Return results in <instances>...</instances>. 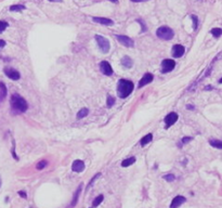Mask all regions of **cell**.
Here are the masks:
<instances>
[{"instance_id": "obj_1", "label": "cell", "mask_w": 222, "mask_h": 208, "mask_svg": "<svg viewBox=\"0 0 222 208\" xmlns=\"http://www.w3.org/2000/svg\"><path fill=\"white\" fill-rule=\"evenodd\" d=\"M133 89H134V85H133V82L131 80L120 79L117 84V95L119 98L125 99L127 98L129 95H131Z\"/></svg>"}, {"instance_id": "obj_2", "label": "cell", "mask_w": 222, "mask_h": 208, "mask_svg": "<svg viewBox=\"0 0 222 208\" xmlns=\"http://www.w3.org/2000/svg\"><path fill=\"white\" fill-rule=\"evenodd\" d=\"M10 104L12 107L13 111H15L16 113H24L28 108V104L26 102L24 98H22L20 95H12L11 100H10Z\"/></svg>"}, {"instance_id": "obj_3", "label": "cell", "mask_w": 222, "mask_h": 208, "mask_svg": "<svg viewBox=\"0 0 222 208\" xmlns=\"http://www.w3.org/2000/svg\"><path fill=\"white\" fill-rule=\"evenodd\" d=\"M156 35H157V37L163 39V40H171L173 36H175V33L168 26H160L157 29Z\"/></svg>"}, {"instance_id": "obj_4", "label": "cell", "mask_w": 222, "mask_h": 208, "mask_svg": "<svg viewBox=\"0 0 222 208\" xmlns=\"http://www.w3.org/2000/svg\"><path fill=\"white\" fill-rule=\"evenodd\" d=\"M95 41L98 44L100 50L103 52V53H107L110 51V48H111V44H110V41L106 39L103 36H100V35H96L95 36Z\"/></svg>"}, {"instance_id": "obj_5", "label": "cell", "mask_w": 222, "mask_h": 208, "mask_svg": "<svg viewBox=\"0 0 222 208\" xmlns=\"http://www.w3.org/2000/svg\"><path fill=\"white\" fill-rule=\"evenodd\" d=\"M176 62L171 59H165L162 62V73L167 74V73L171 72L172 69L175 68Z\"/></svg>"}, {"instance_id": "obj_6", "label": "cell", "mask_w": 222, "mask_h": 208, "mask_svg": "<svg viewBox=\"0 0 222 208\" xmlns=\"http://www.w3.org/2000/svg\"><path fill=\"white\" fill-rule=\"evenodd\" d=\"M116 39L119 41V44H121L123 46H125V47L131 48V47H133V46H134V41H133L130 37H128V36H124V35H117V36H116Z\"/></svg>"}, {"instance_id": "obj_7", "label": "cell", "mask_w": 222, "mask_h": 208, "mask_svg": "<svg viewBox=\"0 0 222 208\" xmlns=\"http://www.w3.org/2000/svg\"><path fill=\"white\" fill-rule=\"evenodd\" d=\"M178 118H179V116H178V114L175 113V112H172V113H169L167 116L165 117V124H166V129H168L169 127H171L172 125H175L176 121L178 120Z\"/></svg>"}, {"instance_id": "obj_8", "label": "cell", "mask_w": 222, "mask_h": 208, "mask_svg": "<svg viewBox=\"0 0 222 208\" xmlns=\"http://www.w3.org/2000/svg\"><path fill=\"white\" fill-rule=\"evenodd\" d=\"M4 74H6L10 79H12V80H19L20 77H21L20 73L17 72L16 69L12 68V67H6V68H4Z\"/></svg>"}, {"instance_id": "obj_9", "label": "cell", "mask_w": 222, "mask_h": 208, "mask_svg": "<svg viewBox=\"0 0 222 208\" xmlns=\"http://www.w3.org/2000/svg\"><path fill=\"white\" fill-rule=\"evenodd\" d=\"M100 69H101L102 74H104L106 76H111L113 74V68L107 61H102L100 63Z\"/></svg>"}, {"instance_id": "obj_10", "label": "cell", "mask_w": 222, "mask_h": 208, "mask_svg": "<svg viewBox=\"0 0 222 208\" xmlns=\"http://www.w3.org/2000/svg\"><path fill=\"white\" fill-rule=\"evenodd\" d=\"M153 79H154V76H153L151 73H146L145 75L141 78V80H140L138 88H142V87H144V86L151 84V82L153 81Z\"/></svg>"}, {"instance_id": "obj_11", "label": "cell", "mask_w": 222, "mask_h": 208, "mask_svg": "<svg viewBox=\"0 0 222 208\" xmlns=\"http://www.w3.org/2000/svg\"><path fill=\"white\" fill-rule=\"evenodd\" d=\"M186 202V199L184 196H181V195H178L176 196L175 199H172L171 204H170V208H179L182 204Z\"/></svg>"}, {"instance_id": "obj_12", "label": "cell", "mask_w": 222, "mask_h": 208, "mask_svg": "<svg viewBox=\"0 0 222 208\" xmlns=\"http://www.w3.org/2000/svg\"><path fill=\"white\" fill-rule=\"evenodd\" d=\"M85 163H83V161H80V159H76V161H74L73 165H72V169H73V171H75V172H83V170H85Z\"/></svg>"}, {"instance_id": "obj_13", "label": "cell", "mask_w": 222, "mask_h": 208, "mask_svg": "<svg viewBox=\"0 0 222 208\" xmlns=\"http://www.w3.org/2000/svg\"><path fill=\"white\" fill-rule=\"evenodd\" d=\"M184 51H185V49H184L183 46L175 44L172 47V55H173V57H181L184 54Z\"/></svg>"}, {"instance_id": "obj_14", "label": "cell", "mask_w": 222, "mask_h": 208, "mask_svg": "<svg viewBox=\"0 0 222 208\" xmlns=\"http://www.w3.org/2000/svg\"><path fill=\"white\" fill-rule=\"evenodd\" d=\"M92 21L95 23H99V24H102V25H106V26H112L114 24V22H113L111 19H107V17H98V16H94V17H92Z\"/></svg>"}, {"instance_id": "obj_15", "label": "cell", "mask_w": 222, "mask_h": 208, "mask_svg": "<svg viewBox=\"0 0 222 208\" xmlns=\"http://www.w3.org/2000/svg\"><path fill=\"white\" fill-rule=\"evenodd\" d=\"M81 188H83V185L80 184V185L78 186L77 191L75 192V194H74V197H73V201H72V204H70V207H74V206L77 204V202H78V197H79V194H80V192H81Z\"/></svg>"}, {"instance_id": "obj_16", "label": "cell", "mask_w": 222, "mask_h": 208, "mask_svg": "<svg viewBox=\"0 0 222 208\" xmlns=\"http://www.w3.org/2000/svg\"><path fill=\"white\" fill-rule=\"evenodd\" d=\"M136 163V157H129V158H126L124 161H121V167H129L131 165H133Z\"/></svg>"}, {"instance_id": "obj_17", "label": "cell", "mask_w": 222, "mask_h": 208, "mask_svg": "<svg viewBox=\"0 0 222 208\" xmlns=\"http://www.w3.org/2000/svg\"><path fill=\"white\" fill-rule=\"evenodd\" d=\"M121 64H123L125 67L130 68V67H132V65H133V61L131 60L129 57H124L123 59H121Z\"/></svg>"}, {"instance_id": "obj_18", "label": "cell", "mask_w": 222, "mask_h": 208, "mask_svg": "<svg viewBox=\"0 0 222 208\" xmlns=\"http://www.w3.org/2000/svg\"><path fill=\"white\" fill-rule=\"evenodd\" d=\"M153 140V135L152 133H149V135H146L145 137H143L142 139H141V141H140V143H141V146H145L146 144H149V142Z\"/></svg>"}, {"instance_id": "obj_19", "label": "cell", "mask_w": 222, "mask_h": 208, "mask_svg": "<svg viewBox=\"0 0 222 208\" xmlns=\"http://www.w3.org/2000/svg\"><path fill=\"white\" fill-rule=\"evenodd\" d=\"M209 144L211 145V146H213V148H219V150H221V148H222V141H221V140L211 139V140H209Z\"/></svg>"}, {"instance_id": "obj_20", "label": "cell", "mask_w": 222, "mask_h": 208, "mask_svg": "<svg viewBox=\"0 0 222 208\" xmlns=\"http://www.w3.org/2000/svg\"><path fill=\"white\" fill-rule=\"evenodd\" d=\"M23 10H25V6H23V4H14V6L10 7V11H12V12H20Z\"/></svg>"}, {"instance_id": "obj_21", "label": "cell", "mask_w": 222, "mask_h": 208, "mask_svg": "<svg viewBox=\"0 0 222 208\" xmlns=\"http://www.w3.org/2000/svg\"><path fill=\"white\" fill-rule=\"evenodd\" d=\"M103 199H104V196L102 195V194H101V195H98L94 199H93V202H92V206H93V207H98V206L100 205L102 202H103Z\"/></svg>"}, {"instance_id": "obj_22", "label": "cell", "mask_w": 222, "mask_h": 208, "mask_svg": "<svg viewBox=\"0 0 222 208\" xmlns=\"http://www.w3.org/2000/svg\"><path fill=\"white\" fill-rule=\"evenodd\" d=\"M88 114H89V110L83 107V108H81V110L77 113V118H78V119H81V118H83V117H86Z\"/></svg>"}, {"instance_id": "obj_23", "label": "cell", "mask_w": 222, "mask_h": 208, "mask_svg": "<svg viewBox=\"0 0 222 208\" xmlns=\"http://www.w3.org/2000/svg\"><path fill=\"white\" fill-rule=\"evenodd\" d=\"M210 33H211V35H213V37L219 38L222 35V28H220V27H215V28H213L210 31Z\"/></svg>"}, {"instance_id": "obj_24", "label": "cell", "mask_w": 222, "mask_h": 208, "mask_svg": "<svg viewBox=\"0 0 222 208\" xmlns=\"http://www.w3.org/2000/svg\"><path fill=\"white\" fill-rule=\"evenodd\" d=\"M7 95V89L3 82H0V98L3 99Z\"/></svg>"}, {"instance_id": "obj_25", "label": "cell", "mask_w": 222, "mask_h": 208, "mask_svg": "<svg viewBox=\"0 0 222 208\" xmlns=\"http://www.w3.org/2000/svg\"><path fill=\"white\" fill-rule=\"evenodd\" d=\"M191 19H192V21H193V29L194 31H196L197 29V26H198V19H197L196 15H191Z\"/></svg>"}, {"instance_id": "obj_26", "label": "cell", "mask_w": 222, "mask_h": 208, "mask_svg": "<svg viewBox=\"0 0 222 208\" xmlns=\"http://www.w3.org/2000/svg\"><path fill=\"white\" fill-rule=\"evenodd\" d=\"M48 165V161H39L38 164H37V166H36V168L38 169V170H41V169H44L46 166Z\"/></svg>"}, {"instance_id": "obj_27", "label": "cell", "mask_w": 222, "mask_h": 208, "mask_svg": "<svg viewBox=\"0 0 222 208\" xmlns=\"http://www.w3.org/2000/svg\"><path fill=\"white\" fill-rule=\"evenodd\" d=\"M106 104H107L108 107L113 106L115 104V98L114 97H112V95H108L107 97V101H106Z\"/></svg>"}, {"instance_id": "obj_28", "label": "cell", "mask_w": 222, "mask_h": 208, "mask_svg": "<svg viewBox=\"0 0 222 208\" xmlns=\"http://www.w3.org/2000/svg\"><path fill=\"white\" fill-rule=\"evenodd\" d=\"M164 179L168 182H172V181H175L176 177L173 175H166V176H164Z\"/></svg>"}, {"instance_id": "obj_29", "label": "cell", "mask_w": 222, "mask_h": 208, "mask_svg": "<svg viewBox=\"0 0 222 208\" xmlns=\"http://www.w3.org/2000/svg\"><path fill=\"white\" fill-rule=\"evenodd\" d=\"M8 27V23L4 21H0V33H2Z\"/></svg>"}, {"instance_id": "obj_30", "label": "cell", "mask_w": 222, "mask_h": 208, "mask_svg": "<svg viewBox=\"0 0 222 208\" xmlns=\"http://www.w3.org/2000/svg\"><path fill=\"white\" fill-rule=\"evenodd\" d=\"M100 176H101V173L99 172V173H96V175H95V176L93 177V178H92L91 180H90V182H89V184H88V189H89V188H90V186L92 185V184H93V183H94V181H95V180H96V179H98V178H99V177H100Z\"/></svg>"}, {"instance_id": "obj_31", "label": "cell", "mask_w": 222, "mask_h": 208, "mask_svg": "<svg viewBox=\"0 0 222 208\" xmlns=\"http://www.w3.org/2000/svg\"><path fill=\"white\" fill-rule=\"evenodd\" d=\"M191 140H193V138H191V137H185V138L182 139V143L185 144V143H187V142H190Z\"/></svg>"}, {"instance_id": "obj_32", "label": "cell", "mask_w": 222, "mask_h": 208, "mask_svg": "<svg viewBox=\"0 0 222 208\" xmlns=\"http://www.w3.org/2000/svg\"><path fill=\"white\" fill-rule=\"evenodd\" d=\"M19 195L21 196V197H24V199H26V197H27V195H26V193H25V192H23V191H20V192H19Z\"/></svg>"}, {"instance_id": "obj_33", "label": "cell", "mask_w": 222, "mask_h": 208, "mask_svg": "<svg viewBox=\"0 0 222 208\" xmlns=\"http://www.w3.org/2000/svg\"><path fill=\"white\" fill-rule=\"evenodd\" d=\"M4 46H6V41L0 39V50H1L2 48H4Z\"/></svg>"}, {"instance_id": "obj_34", "label": "cell", "mask_w": 222, "mask_h": 208, "mask_svg": "<svg viewBox=\"0 0 222 208\" xmlns=\"http://www.w3.org/2000/svg\"><path fill=\"white\" fill-rule=\"evenodd\" d=\"M138 22H139L140 24L142 25V32H144V31H146V27H145V26H144V24H143V22H142V21H141V20H138Z\"/></svg>"}, {"instance_id": "obj_35", "label": "cell", "mask_w": 222, "mask_h": 208, "mask_svg": "<svg viewBox=\"0 0 222 208\" xmlns=\"http://www.w3.org/2000/svg\"><path fill=\"white\" fill-rule=\"evenodd\" d=\"M132 2H143V1H147V0H131Z\"/></svg>"}, {"instance_id": "obj_36", "label": "cell", "mask_w": 222, "mask_h": 208, "mask_svg": "<svg viewBox=\"0 0 222 208\" xmlns=\"http://www.w3.org/2000/svg\"><path fill=\"white\" fill-rule=\"evenodd\" d=\"M186 108H187V110H194V106H193V105H187Z\"/></svg>"}, {"instance_id": "obj_37", "label": "cell", "mask_w": 222, "mask_h": 208, "mask_svg": "<svg viewBox=\"0 0 222 208\" xmlns=\"http://www.w3.org/2000/svg\"><path fill=\"white\" fill-rule=\"evenodd\" d=\"M51 2H59V1H62V0H49Z\"/></svg>"}, {"instance_id": "obj_38", "label": "cell", "mask_w": 222, "mask_h": 208, "mask_svg": "<svg viewBox=\"0 0 222 208\" xmlns=\"http://www.w3.org/2000/svg\"><path fill=\"white\" fill-rule=\"evenodd\" d=\"M111 2H114V3H117L118 2V0H110Z\"/></svg>"}, {"instance_id": "obj_39", "label": "cell", "mask_w": 222, "mask_h": 208, "mask_svg": "<svg viewBox=\"0 0 222 208\" xmlns=\"http://www.w3.org/2000/svg\"><path fill=\"white\" fill-rule=\"evenodd\" d=\"M219 82H220V84H222V78H221V79H220V80H219Z\"/></svg>"}, {"instance_id": "obj_40", "label": "cell", "mask_w": 222, "mask_h": 208, "mask_svg": "<svg viewBox=\"0 0 222 208\" xmlns=\"http://www.w3.org/2000/svg\"><path fill=\"white\" fill-rule=\"evenodd\" d=\"M0 186H1V178H0Z\"/></svg>"}]
</instances>
